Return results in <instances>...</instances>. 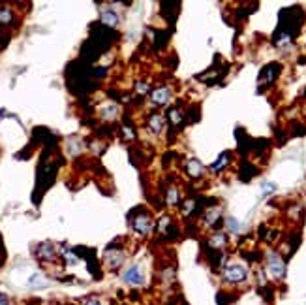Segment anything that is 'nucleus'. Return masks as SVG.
Returning a JSON list of instances; mask_svg holds the SVG:
<instances>
[{
  "instance_id": "obj_4",
  "label": "nucleus",
  "mask_w": 306,
  "mask_h": 305,
  "mask_svg": "<svg viewBox=\"0 0 306 305\" xmlns=\"http://www.w3.org/2000/svg\"><path fill=\"white\" fill-rule=\"evenodd\" d=\"M134 228H136V232H139V234H150V230H152V219L146 215V213H143V215H139L138 219L134 220Z\"/></svg>"
},
{
  "instance_id": "obj_18",
  "label": "nucleus",
  "mask_w": 306,
  "mask_h": 305,
  "mask_svg": "<svg viewBox=\"0 0 306 305\" xmlns=\"http://www.w3.org/2000/svg\"><path fill=\"white\" fill-rule=\"evenodd\" d=\"M169 119H171V123H173V125H180L182 115H180V111H178V110H171V111H169Z\"/></svg>"
},
{
  "instance_id": "obj_17",
  "label": "nucleus",
  "mask_w": 306,
  "mask_h": 305,
  "mask_svg": "<svg viewBox=\"0 0 306 305\" xmlns=\"http://www.w3.org/2000/svg\"><path fill=\"white\" fill-rule=\"evenodd\" d=\"M12 19H14V16H12V12H10L8 8L0 10V23L10 25V21H12Z\"/></svg>"
},
{
  "instance_id": "obj_13",
  "label": "nucleus",
  "mask_w": 306,
  "mask_h": 305,
  "mask_svg": "<svg viewBox=\"0 0 306 305\" xmlns=\"http://www.w3.org/2000/svg\"><path fill=\"white\" fill-rule=\"evenodd\" d=\"M256 168H254L252 164H248V162H244L242 164V170H240V175H242V181H248V179H252L254 175H256Z\"/></svg>"
},
{
  "instance_id": "obj_1",
  "label": "nucleus",
  "mask_w": 306,
  "mask_h": 305,
  "mask_svg": "<svg viewBox=\"0 0 306 305\" xmlns=\"http://www.w3.org/2000/svg\"><path fill=\"white\" fill-rule=\"evenodd\" d=\"M248 277V269L242 264H230L224 267V279L228 282H242Z\"/></svg>"
},
{
  "instance_id": "obj_3",
  "label": "nucleus",
  "mask_w": 306,
  "mask_h": 305,
  "mask_svg": "<svg viewBox=\"0 0 306 305\" xmlns=\"http://www.w3.org/2000/svg\"><path fill=\"white\" fill-rule=\"evenodd\" d=\"M122 281L126 284H132V286H139V284L145 282V273L139 266H130L122 273Z\"/></svg>"
},
{
  "instance_id": "obj_9",
  "label": "nucleus",
  "mask_w": 306,
  "mask_h": 305,
  "mask_svg": "<svg viewBox=\"0 0 306 305\" xmlns=\"http://www.w3.org/2000/svg\"><path fill=\"white\" fill-rule=\"evenodd\" d=\"M148 125H150V128H152V132L160 134L162 130H164V126H166V123H164V117H162V115L152 113V115L148 117Z\"/></svg>"
},
{
  "instance_id": "obj_20",
  "label": "nucleus",
  "mask_w": 306,
  "mask_h": 305,
  "mask_svg": "<svg viewBox=\"0 0 306 305\" xmlns=\"http://www.w3.org/2000/svg\"><path fill=\"white\" fill-rule=\"evenodd\" d=\"M228 228H230V232H237V230H238V222H237V219H233V217H230V219H228Z\"/></svg>"
},
{
  "instance_id": "obj_11",
  "label": "nucleus",
  "mask_w": 306,
  "mask_h": 305,
  "mask_svg": "<svg viewBox=\"0 0 306 305\" xmlns=\"http://www.w3.org/2000/svg\"><path fill=\"white\" fill-rule=\"evenodd\" d=\"M28 286H32V288H44V286H47V282L40 273H32L30 279H28Z\"/></svg>"
},
{
  "instance_id": "obj_21",
  "label": "nucleus",
  "mask_w": 306,
  "mask_h": 305,
  "mask_svg": "<svg viewBox=\"0 0 306 305\" xmlns=\"http://www.w3.org/2000/svg\"><path fill=\"white\" fill-rule=\"evenodd\" d=\"M263 194H270V192H274V183H263Z\"/></svg>"
},
{
  "instance_id": "obj_2",
  "label": "nucleus",
  "mask_w": 306,
  "mask_h": 305,
  "mask_svg": "<svg viewBox=\"0 0 306 305\" xmlns=\"http://www.w3.org/2000/svg\"><path fill=\"white\" fill-rule=\"evenodd\" d=\"M267 264H268V271H270L272 277L282 279L284 275H286V264H284V260L280 258V254L270 252V254L267 256Z\"/></svg>"
},
{
  "instance_id": "obj_8",
  "label": "nucleus",
  "mask_w": 306,
  "mask_h": 305,
  "mask_svg": "<svg viewBox=\"0 0 306 305\" xmlns=\"http://www.w3.org/2000/svg\"><path fill=\"white\" fill-rule=\"evenodd\" d=\"M100 19H102V23L108 25V27H116L118 25V16H116L113 10H104Z\"/></svg>"
},
{
  "instance_id": "obj_15",
  "label": "nucleus",
  "mask_w": 306,
  "mask_h": 305,
  "mask_svg": "<svg viewBox=\"0 0 306 305\" xmlns=\"http://www.w3.org/2000/svg\"><path fill=\"white\" fill-rule=\"evenodd\" d=\"M230 157H231L230 153H224L222 157L218 158V162H214V164L210 166V168H212L214 172H218V170H222L224 166H228V164H230Z\"/></svg>"
},
{
  "instance_id": "obj_14",
  "label": "nucleus",
  "mask_w": 306,
  "mask_h": 305,
  "mask_svg": "<svg viewBox=\"0 0 306 305\" xmlns=\"http://www.w3.org/2000/svg\"><path fill=\"white\" fill-rule=\"evenodd\" d=\"M210 245H212V247H216V249H220V247H224V245H226V243H228V235L226 234H214L212 235V237H210Z\"/></svg>"
},
{
  "instance_id": "obj_19",
  "label": "nucleus",
  "mask_w": 306,
  "mask_h": 305,
  "mask_svg": "<svg viewBox=\"0 0 306 305\" xmlns=\"http://www.w3.org/2000/svg\"><path fill=\"white\" fill-rule=\"evenodd\" d=\"M176 202H178V192H176V188H169L168 203H169V205H175Z\"/></svg>"
},
{
  "instance_id": "obj_22",
  "label": "nucleus",
  "mask_w": 306,
  "mask_h": 305,
  "mask_svg": "<svg viewBox=\"0 0 306 305\" xmlns=\"http://www.w3.org/2000/svg\"><path fill=\"white\" fill-rule=\"evenodd\" d=\"M138 91L141 94L143 93H146V91H148V87H146V83H138Z\"/></svg>"
},
{
  "instance_id": "obj_16",
  "label": "nucleus",
  "mask_w": 306,
  "mask_h": 305,
  "mask_svg": "<svg viewBox=\"0 0 306 305\" xmlns=\"http://www.w3.org/2000/svg\"><path fill=\"white\" fill-rule=\"evenodd\" d=\"M118 110H116V106H108V108H104L102 110V117L104 119H115Z\"/></svg>"
},
{
  "instance_id": "obj_10",
  "label": "nucleus",
  "mask_w": 306,
  "mask_h": 305,
  "mask_svg": "<svg viewBox=\"0 0 306 305\" xmlns=\"http://www.w3.org/2000/svg\"><path fill=\"white\" fill-rule=\"evenodd\" d=\"M220 215H222V209H220V207H212V209L205 211V220H207L208 226H214L216 222L220 220Z\"/></svg>"
},
{
  "instance_id": "obj_24",
  "label": "nucleus",
  "mask_w": 306,
  "mask_h": 305,
  "mask_svg": "<svg viewBox=\"0 0 306 305\" xmlns=\"http://www.w3.org/2000/svg\"><path fill=\"white\" fill-rule=\"evenodd\" d=\"M84 305H102V301H100V299H96V297H90V299H88Z\"/></svg>"
},
{
  "instance_id": "obj_7",
  "label": "nucleus",
  "mask_w": 306,
  "mask_h": 305,
  "mask_svg": "<svg viewBox=\"0 0 306 305\" xmlns=\"http://www.w3.org/2000/svg\"><path fill=\"white\" fill-rule=\"evenodd\" d=\"M56 256V252H54V247L51 243H42L38 247V258L42 260H53Z\"/></svg>"
},
{
  "instance_id": "obj_23",
  "label": "nucleus",
  "mask_w": 306,
  "mask_h": 305,
  "mask_svg": "<svg viewBox=\"0 0 306 305\" xmlns=\"http://www.w3.org/2000/svg\"><path fill=\"white\" fill-rule=\"evenodd\" d=\"M0 305H10V299H8V296H4L2 292H0Z\"/></svg>"
},
{
  "instance_id": "obj_6",
  "label": "nucleus",
  "mask_w": 306,
  "mask_h": 305,
  "mask_svg": "<svg viewBox=\"0 0 306 305\" xmlns=\"http://www.w3.org/2000/svg\"><path fill=\"white\" fill-rule=\"evenodd\" d=\"M171 100V93H169L168 87H160V89H156L152 93V102L154 104H158V106H164V104H168Z\"/></svg>"
},
{
  "instance_id": "obj_5",
  "label": "nucleus",
  "mask_w": 306,
  "mask_h": 305,
  "mask_svg": "<svg viewBox=\"0 0 306 305\" xmlns=\"http://www.w3.org/2000/svg\"><path fill=\"white\" fill-rule=\"evenodd\" d=\"M278 74H280V64H276V63L267 64V66L263 68V72H261L260 81H263V79H265V83H272Z\"/></svg>"
},
{
  "instance_id": "obj_12",
  "label": "nucleus",
  "mask_w": 306,
  "mask_h": 305,
  "mask_svg": "<svg viewBox=\"0 0 306 305\" xmlns=\"http://www.w3.org/2000/svg\"><path fill=\"white\" fill-rule=\"evenodd\" d=\"M201 170H203V166H201V162H199V160L192 158L190 162H188V172H190V175L199 177V175H201Z\"/></svg>"
}]
</instances>
